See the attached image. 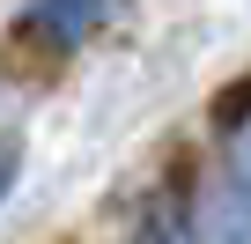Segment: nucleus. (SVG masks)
<instances>
[{"label": "nucleus", "instance_id": "f257e3e1", "mask_svg": "<svg viewBox=\"0 0 251 244\" xmlns=\"http://www.w3.org/2000/svg\"><path fill=\"white\" fill-rule=\"evenodd\" d=\"M244 163H251V156H244Z\"/></svg>", "mask_w": 251, "mask_h": 244}]
</instances>
